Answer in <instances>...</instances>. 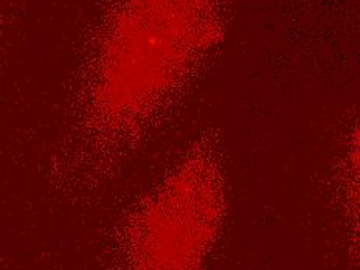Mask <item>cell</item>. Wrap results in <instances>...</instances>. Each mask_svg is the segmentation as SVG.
Masks as SVG:
<instances>
[{"label":"cell","instance_id":"1","mask_svg":"<svg viewBox=\"0 0 360 270\" xmlns=\"http://www.w3.org/2000/svg\"><path fill=\"white\" fill-rule=\"evenodd\" d=\"M213 0H123L106 33L94 109L124 131L159 108L214 32Z\"/></svg>","mask_w":360,"mask_h":270},{"label":"cell","instance_id":"2","mask_svg":"<svg viewBox=\"0 0 360 270\" xmlns=\"http://www.w3.org/2000/svg\"><path fill=\"white\" fill-rule=\"evenodd\" d=\"M214 163L191 155L146 200L129 235L131 270H199L222 214Z\"/></svg>","mask_w":360,"mask_h":270}]
</instances>
